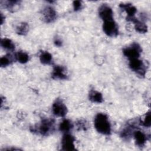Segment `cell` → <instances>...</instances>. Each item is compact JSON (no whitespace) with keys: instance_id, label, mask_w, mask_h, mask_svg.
<instances>
[{"instance_id":"obj_1","label":"cell","mask_w":151,"mask_h":151,"mask_svg":"<svg viewBox=\"0 0 151 151\" xmlns=\"http://www.w3.org/2000/svg\"><path fill=\"white\" fill-rule=\"evenodd\" d=\"M30 131L34 133H38L44 136L52 134L55 130V121L50 118L42 119L40 123L30 127Z\"/></svg>"},{"instance_id":"obj_16","label":"cell","mask_w":151,"mask_h":151,"mask_svg":"<svg viewBox=\"0 0 151 151\" xmlns=\"http://www.w3.org/2000/svg\"><path fill=\"white\" fill-rule=\"evenodd\" d=\"M73 128V124L69 119H64L59 125V130L64 133H69Z\"/></svg>"},{"instance_id":"obj_7","label":"cell","mask_w":151,"mask_h":151,"mask_svg":"<svg viewBox=\"0 0 151 151\" xmlns=\"http://www.w3.org/2000/svg\"><path fill=\"white\" fill-rule=\"evenodd\" d=\"M52 111L55 116L63 117L67 114L68 110L63 100L57 99L54 101L52 105Z\"/></svg>"},{"instance_id":"obj_13","label":"cell","mask_w":151,"mask_h":151,"mask_svg":"<svg viewBox=\"0 0 151 151\" xmlns=\"http://www.w3.org/2000/svg\"><path fill=\"white\" fill-rule=\"evenodd\" d=\"M136 127L134 123H128L127 125L120 132V137L124 140H129L133 136Z\"/></svg>"},{"instance_id":"obj_27","label":"cell","mask_w":151,"mask_h":151,"mask_svg":"<svg viewBox=\"0 0 151 151\" xmlns=\"http://www.w3.org/2000/svg\"><path fill=\"white\" fill-rule=\"evenodd\" d=\"M4 19H5V17L3 16L2 14H1V25L3 24Z\"/></svg>"},{"instance_id":"obj_17","label":"cell","mask_w":151,"mask_h":151,"mask_svg":"<svg viewBox=\"0 0 151 151\" xmlns=\"http://www.w3.org/2000/svg\"><path fill=\"white\" fill-rule=\"evenodd\" d=\"M40 62L45 65H50L53 63L52 56L48 51H42L40 55Z\"/></svg>"},{"instance_id":"obj_8","label":"cell","mask_w":151,"mask_h":151,"mask_svg":"<svg viewBox=\"0 0 151 151\" xmlns=\"http://www.w3.org/2000/svg\"><path fill=\"white\" fill-rule=\"evenodd\" d=\"M42 18L45 22L51 23L57 18V14L55 10L50 6L45 7L42 11Z\"/></svg>"},{"instance_id":"obj_18","label":"cell","mask_w":151,"mask_h":151,"mask_svg":"<svg viewBox=\"0 0 151 151\" xmlns=\"http://www.w3.org/2000/svg\"><path fill=\"white\" fill-rule=\"evenodd\" d=\"M29 55L24 51H18L15 55V59L19 63L25 64L29 61Z\"/></svg>"},{"instance_id":"obj_14","label":"cell","mask_w":151,"mask_h":151,"mask_svg":"<svg viewBox=\"0 0 151 151\" xmlns=\"http://www.w3.org/2000/svg\"><path fill=\"white\" fill-rule=\"evenodd\" d=\"M119 7L124 11L127 14L126 18H130L134 17L136 13L137 9L134 6L130 3H121L119 5Z\"/></svg>"},{"instance_id":"obj_9","label":"cell","mask_w":151,"mask_h":151,"mask_svg":"<svg viewBox=\"0 0 151 151\" xmlns=\"http://www.w3.org/2000/svg\"><path fill=\"white\" fill-rule=\"evenodd\" d=\"M99 15L103 21L114 19L113 10L107 4H103L99 7Z\"/></svg>"},{"instance_id":"obj_26","label":"cell","mask_w":151,"mask_h":151,"mask_svg":"<svg viewBox=\"0 0 151 151\" xmlns=\"http://www.w3.org/2000/svg\"><path fill=\"white\" fill-rule=\"evenodd\" d=\"M54 44L56 47H60L63 45V41L58 38H55L54 41Z\"/></svg>"},{"instance_id":"obj_10","label":"cell","mask_w":151,"mask_h":151,"mask_svg":"<svg viewBox=\"0 0 151 151\" xmlns=\"http://www.w3.org/2000/svg\"><path fill=\"white\" fill-rule=\"evenodd\" d=\"M126 20L129 22H132L134 25L135 30L141 34H145L147 32V26L143 22L139 21L135 17L126 18Z\"/></svg>"},{"instance_id":"obj_3","label":"cell","mask_w":151,"mask_h":151,"mask_svg":"<svg viewBox=\"0 0 151 151\" xmlns=\"http://www.w3.org/2000/svg\"><path fill=\"white\" fill-rule=\"evenodd\" d=\"M142 51V49L140 45L137 42H133L130 46L123 50V54L130 60L134 58H139Z\"/></svg>"},{"instance_id":"obj_24","label":"cell","mask_w":151,"mask_h":151,"mask_svg":"<svg viewBox=\"0 0 151 151\" xmlns=\"http://www.w3.org/2000/svg\"><path fill=\"white\" fill-rule=\"evenodd\" d=\"M76 126L78 130H86L87 129V124L85 120H79L76 122Z\"/></svg>"},{"instance_id":"obj_11","label":"cell","mask_w":151,"mask_h":151,"mask_svg":"<svg viewBox=\"0 0 151 151\" xmlns=\"http://www.w3.org/2000/svg\"><path fill=\"white\" fill-rule=\"evenodd\" d=\"M51 77L53 79L67 80L68 76L65 74V68L61 65H55L53 68Z\"/></svg>"},{"instance_id":"obj_6","label":"cell","mask_w":151,"mask_h":151,"mask_svg":"<svg viewBox=\"0 0 151 151\" xmlns=\"http://www.w3.org/2000/svg\"><path fill=\"white\" fill-rule=\"evenodd\" d=\"M74 137L69 133H64L61 139V150L64 151L76 150L74 142Z\"/></svg>"},{"instance_id":"obj_2","label":"cell","mask_w":151,"mask_h":151,"mask_svg":"<svg viewBox=\"0 0 151 151\" xmlns=\"http://www.w3.org/2000/svg\"><path fill=\"white\" fill-rule=\"evenodd\" d=\"M94 126L97 132L103 135L111 134V124L107 116L103 113L97 114L94 119Z\"/></svg>"},{"instance_id":"obj_5","label":"cell","mask_w":151,"mask_h":151,"mask_svg":"<svg viewBox=\"0 0 151 151\" xmlns=\"http://www.w3.org/2000/svg\"><path fill=\"white\" fill-rule=\"evenodd\" d=\"M103 31L107 36L115 37L119 35V27L114 19L103 21Z\"/></svg>"},{"instance_id":"obj_15","label":"cell","mask_w":151,"mask_h":151,"mask_svg":"<svg viewBox=\"0 0 151 151\" xmlns=\"http://www.w3.org/2000/svg\"><path fill=\"white\" fill-rule=\"evenodd\" d=\"M89 100L95 103H101L103 101L102 94L94 89H91L88 93Z\"/></svg>"},{"instance_id":"obj_22","label":"cell","mask_w":151,"mask_h":151,"mask_svg":"<svg viewBox=\"0 0 151 151\" xmlns=\"http://www.w3.org/2000/svg\"><path fill=\"white\" fill-rule=\"evenodd\" d=\"M29 30V25L27 22H22L16 28V32L20 35H25Z\"/></svg>"},{"instance_id":"obj_4","label":"cell","mask_w":151,"mask_h":151,"mask_svg":"<svg viewBox=\"0 0 151 151\" xmlns=\"http://www.w3.org/2000/svg\"><path fill=\"white\" fill-rule=\"evenodd\" d=\"M129 61V66L130 68L140 77H144L147 71V68L145 63L139 58H134Z\"/></svg>"},{"instance_id":"obj_23","label":"cell","mask_w":151,"mask_h":151,"mask_svg":"<svg viewBox=\"0 0 151 151\" xmlns=\"http://www.w3.org/2000/svg\"><path fill=\"white\" fill-rule=\"evenodd\" d=\"M139 123L145 127H150L151 125V116L150 112L148 111L144 116L143 119H140Z\"/></svg>"},{"instance_id":"obj_20","label":"cell","mask_w":151,"mask_h":151,"mask_svg":"<svg viewBox=\"0 0 151 151\" xmlns=\"http://www.w3.org/2000/svg\"><path fill=\"white\" fill-rule=\"evenodd\" d=\"M2 2H4V5H3L4 8L11 12H14L17 9V6H19L20 3V1H6Z\"/></svg>"},{"instance_id":"obj_12","label":"cell","mask_w":151,"mask_h":151,"mask_svg":"<svg viewBox=\"0 0 151 151\" xmlns=\"http://www.w3.org/2000/svg\"><path fill=\"white\" fill-rule=\"evenodd\" d=\"M133 136H134L136 146L139 147H142L145 146L147 140V136L144 132L140 130H135Z\"/></svg>"},{"instance_id":"obj_25","label":"cell","mask_w":151,"mask_h":151,"mask_svg":"<svg viewBox=\"0 0 151 151\" xmlns=\"http://www.w3.org/2000/svg\"><path fill=\"white\" fill-rule=\"evenodd\" d=\"M73 9L74 11H78L81 9L82 8V2L80 1H74L73 2Z\"/></svg>"},{"instance_id":"obj_21","label":"cell","mask_w":151,"mask_h":151,"mask_svg":"<svg viewBox=\"0 0 151 151\" xmlns=\"http://www.w3.org/2000/svg\"><path fill=\"white\" fill-rule=\"evenodd\" d=\"M14 58L11 54H6L2 57L0 59V66L1 67H5L10 65L13 62Z\"/></svg>"},{"instance_id":"obj_19","label":"cell","mask_w":151,"mask_h":151,"mask_svg":"<svg viewBox=\"0 0 151 151\" xmlns=\"http://www.w3.org/2000/svg\"><path fill=\"white\" fill-rule=\"evenodd\" d=\"M1 45L4 49L6 50L13 51L15 49V44L9 38H2L1 41Z\"/></svg>"}]
</instances>
